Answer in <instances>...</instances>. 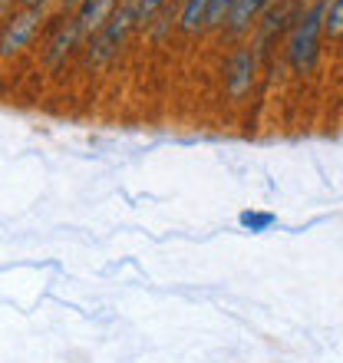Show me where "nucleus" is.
Masks as SVG:
<instances>
[{
    "label": "nucleus",
    "mask_w": 343,
    "mask_h": 363,
    "mask_svg": "<svg viewBox=\"0 0 343 363\" xmlns=\"http://www.w3.org/2000/svg\"><path fill=\"white\" fill-rule=\"evenodd\" d=\"M324 17H327V0H314L307 4L304 17L297 20V27L291 30L284 47L287 67L297 77H307L314 73L317 63H320V47H324Z\"/></svg>",
    "instance_id": "f257e3e1"
},
{
    "label": "nucleus",
    "mask_w": 343,
    "mask_h": 363,
    "mask_svg": "<svg viewBox=\"0 0 343 363\" xmlns=\"http://www.w3.org/2000/svg\"><path fill=\"white\" fill-rule=\"evenodd\" d=\"M135 20H139V0H119V10L106 23V30L96 40H89V47L83 53V67L93 73L109 67L119 57V50L125 47V40L135 33Z\"/></svg>",
    "instance_id": "f03ea898"
},
{
    "label": "nucleus",
    "mask_w": 343,
    "mask_h": 363,
    "mask_svg": "<svg viewBox=\"0 0 343 363\" xmlns=\"http://www.w3.org/2000/svg\"><path fill=\"white\" fill-rule=\"evenodd\" d=\"M304 10H307L304 0H274V7L267 10L261 23L254 27V43L251 47H254L257 60L267 57L277 47V40L291 37V30L297 27V20L304 17Z\"/></svg>",
    "instance_id": "7ed1b4c3"
},
{
    "label": "nucleus",
    "mask_w": 343,
    "mask_h": 363,
    "mask_svg": "<svg viewBox=\"0 0 343 363\" xmlns=\"http://www.w3.org/2000/svg\"><path fill=\"white\" fill-rule=\"evenodd\" d=\"M47 10L50 7H30V10L17 7L7 20H4V27H0V63L20 57V53L33 43L40 27L47 23Z\"/></svg>",
    "instance_id": "20e7f679"
},
{
    "label": "nucleus",
    "mask_w": 343,
    "mask_h": 363,
    "mask_svg": "<svg viewBox=\"0 0 343 363\" xmlns=\"http://www.w3.org/2000/svg\"><path fill=\"white\" fill-rule=\"evenodd\" d=\"M257 83V53L254 47H238L225 63V96L231 106L248 103Z\"/></svg>",
    "instance_id": "39448f33"
},
{
    "label": "nucleus",
    "mask_w": 343,
    "mask_h": 363,
    "mask_svg": "<svg viewBox=\"0 0 343 363\" xmlns=\"http://www.w3.org/2000/svg\"><path fill=\"white\" fill-rule=\"evenodd\" d=\"M77 50H86V43H83V37H79L73 17H57V23H53V37L47 40V50H43V63H47V69L50 73H60Z\"/></svg>",
    "instance_id": "423d86ee"
},
{
    "label": "nucleus",
    "mask_w": 343,
    "mask_h": 363,
    "mask_svg": "<svg viewBox=\"0 0 343 363\" xmlns=\"http://www.w3.org/2000/svg\"><path fill=\"white\" fill-rule=\"evenodd\" d=\"M119 10V0H86L83 7L73 13V23H77L79 37L89 47V40H96L106 30V23L113 20V13Z\"/></svg>",
    "instance_id": "0eeeda50"
},
{
    "label": "nucleus",
    "mask_w": 343,
    "mask_h": 363,
    "mask_svg": "<svg viewBox=\"0 0 343 363\" xmlns=\"http://www.w3.org/2000/svg\"><path fill=\"white\" fill-rule=\"evenodd\" d=\"M271 7H274V0H235V7H231L228 20H225V37L228 40L248 37Z\"/></svg>",
    "instance_id": "6e6552de"
},
{
    "label": "nucleus",
    "mask_w": 343,
    "mask_h": 363,
    "mask_svg": "<svg viewBox=\"0 0 343 363\" xmlns=\"http://www.w3.org/2000/svg\"><path fill=\"white\" fill-rule=\"evenodd\" d=\"M208 4L211 0H181L179 23H175V30H179L181 37H198V33H205V23H208Z\"/></svg>",
    "instance_id": "1a4fd4ad"
},
{
    "label": "nucleus",
    "mask_w": 343,
    "mask_h": 363,
    "mask_svg": "<svg viewBox=\"0 0 343 363\" xmlns=\"http://www.w3.org/2000/svg\"><path fill=\"white\" fill-rule=\"evenodd\" d=\"M324 40H330V43H343V0H334V4H327Z\"/></svg>",
    "instance_id": "9d476101"
},
{
    "label": "nucleus",
    "mask_w": 343,
    "mask_h": 363,
    "mask_svg": "<svg viewBox=\"0 0 343 363\" xmlns=\"http://www.w3.org/2000/svg\"><path fill=\"white\" fill-rule=\"evenodd\" d=\"M169 4H172V0H139V20H135V30H139V33H145V30L155 23V17H159Z\"/></svg>",
    "instance_id": "9b49d317"
},
{
    "label": "nucleus",
    "mask_w": 343,
    "mask_h": 363,
    "mask_svg": "<svg viewBox=\"0 0 343 363\" xmlns=\"http://www.w3.org/2000/svg\"><path fill=\"white\" fill-rule=\"evenodd\" d=\"M231 7H235V0H211V4H208V23H205V30H225V20H228Z\"/></svg>",
    "instance_id": "f8f14e48"
},
{
    "label": "nucleus",
    "mask_w": 343,
    "mask_h": 363,
    "mask_svg": "<svg viewBox=\"0 0 343 363\" xmlns=\"http://www.w3.org/2000/svg\"><path fill=\"white\" fill-rule=\"evenodd\" d=\"M271 221H274V215H254V211L241 215V225H248V228H267Z\"/></svg>",
    "instance_id": "ddd939ff"
},
{
    "label": "nucleus",
    "mask_w": 343,
    "mask_h": 363,
    "mask_svg": "<svg viewBox=\"0 0 343 363\" xmlns=\"http://www.w3.org/2000/svg\"><path fill=\"white\" fill-rule=\"evenodd\" d=\"M86 0H60V17H73Z\"/></svg>",
    "instance_id": "4468645a"
},
{
    "label": "nucleus",
    "mask_w": 343,
    "mask_h": 363,
    "mask_svg": "<svg viewBox=\"0 0 343 363\" xmlns=\"http://www.w3.org/2000/svg\"><path fill=\"white\" fill-rule=\"evenodd\" d=\"M20 10H30V7H50V0H17Z\"/></svg>",
    "instance_id": "2eb2a0df"
},
{
    "label": "nucleus",
    "mask_w": 343,
    "mask_h": 363,
    "mask_svg": "<svg viewBox=\"0 0 343 363\" xmlns=\"http://www.w3.org/2000/svg\"><path fill=\"white\" fill-rule=\"evenodd\" d=\"M327 4H334V0H327Z\"/></svg>",
    "instance_id": "dca6fc26"
}]
</instances>
